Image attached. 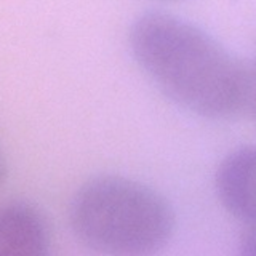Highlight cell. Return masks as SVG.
I'll use <instances>...</instances> for the list:
<instances>
[{
	"mask_svg": "<svg viewBox=\"0 0 256 256\" xmlns=\"http://www.w3.org/2000/svg\"><path fill=\"white\" fill-rule=\"evenodd\" d=\"M134 60L168 98L194 114L230 118L248 110L252 66L176 16L150 12L130 30Z\"/></svg>",
	"mask_w": 256,
	"mask_h": 256,
	"instance_id": "obj_1",
	"label": "cell"
},
{
	"mask_svg": "<svg viewBox=\"0 0 256 256\" xmlns=\"http://www.w3.org/2000/svg\"><path fill=\"white\" fill-rule=\"evenodd\" d=\"M74 236L93 252L154 254L174 229L170 204L156 190L120 176H98L78 188L69 205Z\"/></svg>",
	"mask_w": 256,
	"mask_h": 256,
	"instance_id": "obj_2",
	"label": "cell"
},
{
	"mask_svg": "<svg viewBox=\"0 0 256 256\" xmlns=\"http://www.w3.org/2000/svg\"><path fill=\"white\" fill-rule=\"evenodd\" d=\"M216 190L232 216L246 229H256V146L242 148L222 160Z\"/></svg>",
	"mask_w": 256,
	"mask_h": 256,
	"instance_id": "obj_3",
	"label": "cell"
},
{
	"mask_svg": "<svg viewBox=\"0 0 256 256\" xmlns=\"http://www.w3.org/2000/svg\"><path fill=\"white\" fill-rule=\"evenodd\" d=\"M50 252V226L32 204L12 200L0 205V254L37 256Z\"/></svg>",
	"mask_w": 256,
	"mask_h": 256,
	"instance_id": "obj_4",
	"label": "cell"
},
{
	"mask_svg": "<svg viewBox=\"0 0 256 256\" xmlns=\"http://www.w3.org/2000/svg\"><path fill=\"white\" fill-rule=\"evenodd\" d=\"M240 253L256 256V229H245L242 242H240Z\"/></svg>",
	"mask_w": 256,
	"mask_h": 256,
	"instance_id": "obj_5",
	"label": "cell"
},
{
	"mask_svg": "<svg viewBox=\"0 0 256 256\" xmlns=\"http://www.w3.org/2000/svg\"><path fill=\"white\" fill-rule=\"evenodd\" d=\"M248 112H252L256 118V64L252 66V93H250V104H248Z\"/></svg>",
	"mask_w": 256,
	"mask_h": 256,
	"instance_id": "obj_6",
	"label": "cell"
},
{
	"mask_svg": "<svg viewBox=\"0 0 256 256\" xmlns=\"http://www.w3.org/2000/svg\"><path fill=\"white\" fill-rule=\"evenodd\" d=\"M4 178H5V164H4L2 156H0V184L4 182Z\"/></svg>",
	"mask_w": 256,
	"mask_h": 256,
	"instance_id": "obj_7",
	"label": "cell"
},
{
	"mask_svg": "<svg viewBox=\"0 0 256 256\" xmlns=\"http://www.w3.org/2000/svg\"><path fill=\"white\" fill-rule=\"evenodd\" d=\"M254 64H256V62H254Z\"/></svg>",
	"mask_w": 256,
	"mask_h": 256,
	"instance_id": "obj_8",
	"label": "cell"
}]
</instances>
